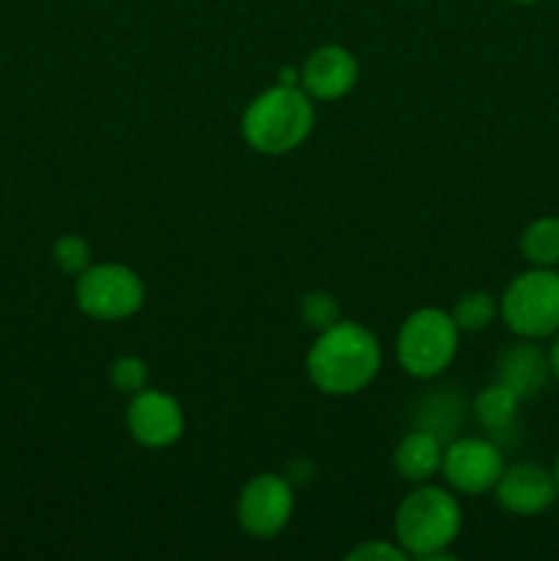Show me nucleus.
Segmentation results:
<instances>
[{
    "mask_svg": "<svg viewBox=\"0 0 559 561\" xmlns=\"http://www.w3.org/2000/svg\"><path fill=\"white\" fill-rule=\"evenodd\" d=\"M521 255L529 266L554 268L559 263V217H540L521 233Z\"/></svg>",
    "mask_w": 559,
    "mask_h": 561,
    "instance_id": "15",
    "label": "nucleus"
},
{
    "mask_svg": "<svg viewBox=\"0 0 559 561\" xmlns=\"http://www.w3.org/2000/svg\"><path fill=\"white\" fill-rule=\"evenodd\" d=\"M499 316L518 337H554L559 332V272L532 266L513 277L499 299Z\"/></svg>",
    "mask_w": 559,
    "mask_h": 561,
    "instance_id": "5",
    "label": "nucleus"
},
{
    "mask_svg": "<svg viewBox=\"0 0 559 561\" xmlns=\"http://www.w3.org/2000/svg\"><path fill=\"white\" fill-rule=\"evenodd\" d=\"M299 318L305 321V327L323 332V329L338 323L343 316H340V305L332 294H327V290H312V294L301 296Z\"/></svg>",
    "mask_w": 559,
    "mask_h": 561,
    "instance_id": "17",
    "label": "nucleus"
},
{
    "mask_svg": "<svg viewBox=\"0 0 559 561\" xmlns=\"http://www.w3.org/2000/svg\"><path fill=\"white\" fill-rule=\"evenodd\" d=\"M442 438L427 431V427H422V431H411L400 438L392 455V466L400 480L411 482V485H425L433 477L442 474Z\"/></svg>",
    "mask_w": 559,
    "mask_h": 561,
    "instance_id": "13",
    "label": "nucleus"
},
{
    "mask_svg": "<svg viewBox=\"0 0 559 561\" xmlns=\"http://www.w3.org/2000/svg\"><path fill=\"white\" fill-rule=\"evenodd\" d=\"M497 504L510 515H540L559 499L557 477L543 469L540 463H513L504 466L502 477L493 485Z\"/></svg>",
    "mask_w": 559,
    "mask_h": 561,
    "instance_id": "10",
    "label": "nucleus"
},
{
    "mask_svg": "<svg viewBox=\"0 0 559 561\" xmlns=\"http://www.w3.org/2000/svg\"><path fill=\"white\" fill-rule=\"evenodd\" d=\"M75 301L93 321H126L146 305V283L124 263H91L77 277Z\"/></svg>",
    "mask_w": 559,
    "mask_h": 561,
    "instance_id": "6",
    "label": "nucleus"
},
{
    "mask_svg": "<svg viewBox=\"0 0 559 561\" xmlns=\"http://www.w3.org/2000/svg\"><path fill=\"white\" fill-rule=\"evenodd\" d=\"M464 529V510L455 491L425 482L400 502L395 513V542L409 557L433 561L447 559L449 546Z\"/></svg>",
    "mask_w": 559,
    "mask_h": 561,
    "instance_id": "3",
    "label": "nucleus"
},
{
    "mask_svg": "<svg viewBox=\"0 0 559 561\" xmlns=\"http://www.w3.org/2000/svg\"><path fill=\"white\" fill-rule=\"evenodd\" d=\"M548 376H551L548 356L535 343L510 345L497 362V381L513 389L521 400L535 398L546 387Z\"/></svg>",
    "mask_w": 559,
    "mask_h": 561,
    "instance_id": "12",
    "label": "nucleus"
},
{
    "mask_svg": "<svg viewBox=\"0 0 559 561\" xmlns=\"http://www.w3.org/2000/svg\"><path fill=\"white\" fill-rule=\"evenodd\" d=\"M294 510L296 496L288 477L263 471V474H255L241 488L239 504H236V518H239V526L250 537L272 540L290 524Z\"/></svg>",
    "mask_w": 559,
    "mask_h": 561,
    "instance_id": "7",
    "label": "nucleus"
},
{
    "mask_svg": "<svg viewBox=\"0 0 559 561\" xmlns=\"http://www.w3.org/2000/svg\"><path fill=\"white\" fill-rule=\"evenodd\" d=\"M53 261L69 277H80L88 266H91V247L82 236H60L53 247Z\"/></svg>",
    "mask_w": 559,
    "mask_h": 561,
    "instance_id": "18",
    "label": "nucleus"
},
{
    "mask_svg": "<svg viewBox=\"0 0 559 561\" xmlns=\"http://www.w3.org/2000/svg\"><path fill=\"white\" fill-rule=\"evenodd\" d=\"M316 126V107L301 85L277 82L258 93L241 115V137L263 157H283L305 146Z\"/></svg>",
    "mask_w": 559,
    "mask_h": 561,
    "instance_id": "2",
    "label": "nucleus"
},
{
    "mask_svg": "<svg viewBox=\"0 0 559 561\" xmlns=\"http://www.w3.org/2000/svg\"><path fill=\"white\" fill-rule=\"evenodd\" d=\"M110 383L124 394H137L148 387V365L135 354L118 356L110 367Z\"/></svg>",
    "mask_w": 559,
    "mask_h": 561,
    "instance_id": "19",
    "label": "nucleus"
},
{
    "mask_svg": "<svg viewBox=\"0 0 559 561\" xmlns=\"http://www.w3.org/2000/svg\"><path fill=\"white\" fill-rule=\"evenodd\" d=\"M458 345L460 329L455 327L453 316L438 307H420L400 323L395 356L411 378L427 381L449 370L458 356Z\"/></svg>",
    "mask_w": 559,
    "mask_h": 561,
    "instance_id": "4",
    "label": "nucleus"
},
{
    "mask_svg": "<svg viewBox=\"0 0 559 561\" xmlns=\"http://www.w3.org/2000/svg\"><path fill=\"white\" fill-rule=\"evenodd\" d=\"M504 471V455L497 438L460 436L444 447L442 477L449 491L480 496L493 491Z\"/></svg>",
    "mask_w": 559,
    "mask_h": 561,
    "instance_id": "8",
    "label": "nucleus"
},
{
    "mask_svg": "<svg viewBox=\"0 0 559 561\" xmlns=\"http://www.w3.org/2000/svg\"><path fill=\"white\" fill-rule=\"evenodd\" d=\"M548 367H551V376L559 381V332H557V340H554L551 351H548Z\"/></svg>",
    "mask_w": 559,
    "mask_h": 561,
    "instance_id": "21",
    "label": "nucleus"
},
{
    "mask_svg": "<svg viewBox=\"0 0 559 561\" xmlns=\"http://www.w3.org/2000/svg\"><path fill=\"white\" fill-rule=\"evenodd\" d=\"M518 403L521 398L513 392V389L493 381L491 387H486L480 394H477L475 416L488 436L499 438L515 427V420H518Z\"/></svg>",
    "mask_w": 559,
    "mask_h": 561,
    "instance_id": "14",
    "label": "nucleus"
},
{
    "mask_svg": "<svg viewBox=\"0 0 559 561\" xmlns=\"http://www.w3.org/2000/svg\"><path fill=\"white\" fill-rule=\"evenodd\" d=\"M186 416L179 400L159 389H140L126 409V431L140 447L168 449L184 436Z\"/></svg>",
    "mask_w": 559,
    "mask_h": 561,
    "instance_id": "9",
    "label": "nucleus"
},
{
    "mask_svg": "<svg viewBox=\"0 0 559 561\" xmlns=\"http://www.w3.org/2000/svg\"><path fill=\"white\" fill-rule=\"evenodd\" d=\"M299 71V85L305 88L307 96L318 99V102H338V99L349 96L360 80V64H356L354 53L340 44H323V47L312 49Z\"/></svg>",
    "mask_w": 559,
    "mask_h": 561,
    "instance_id": "11",
    "label": "nucleus"
},
{
    "mask_svg": "<svg viewBox=\"0 0 559 561\" xmlns=\"http://www.w3.org/2000/svg\"><path fill=\"white\" fill-rule=\"evenodd\" d=\"M554 477H557V488H559V458H557V466H554Z\"/></svg>",
    "mask_w": 559,
    "mask_h": 561,
    "instance_id": "22",
    "label": "nucleus"
},
{
    "mask_svg": "<svg viewBox=\"0 0 559 561\" xmlns=\"http://www.w3.org/2000/svg\"><path fill=\"white\" fill-rule=\"evenodd\" d=\"M349 561H406L409 553L398 546V542H387V540H365L360 542L356 548H351L345 553Z\"/></svg>",
    "mask_w": 559,
    "mask_h": 561,
    "instance_id": "20",
    "label": "nucleus"
},
{
    "mask_svg": "<svg viewBox=\"0 0 559 561\" xmlns=\"http://www.w3.org/2000/svg\"><path fill=\"white\" fill-rule=\"evenodd\" d=\"M455 327L460 332H482V329L491 327L499 316V301L497 296L488 294V290H469V294L458 296V301L449 310Z\"/></svg>",
    "mask_w": 559,
    "mask_h": 561,
    "instance_id": "16",
    "label": "nucleus"
},
{
    "mask_svg": "<svg viewBox=\"0 0 559 561\" xmlns=\"http://www.w3.org/2000/svg\"><path fill=\"white\" fill-rule=\"evenodd\" d=\"M381 343L367 327L340 318L318 332L307 351V376L312 387L332 398L360 394L376 381L381 370Z\"/></svg>",
    "mask_w": 559,
    "mask_h": 561,
    "instance_id": "1",
    "label": "nucleus"
},
{
    "mask_svg": "<svg viewBox=\"0 0 559 561\" xmlns=\"http://www.w3.org/2000/svg\"><path fill=\"white\" fill-rule=\"evenodd\" d=\"M513 3H524V5H529V3H537V0H513Z\"/></svg>",
    "mask_w": 559,
    "mask_h": 561,
    "instance_id": "23",
    "label": "nucleus"
}]
</instances>
